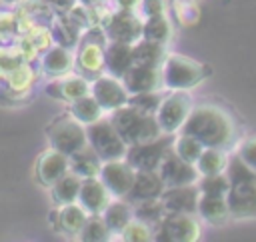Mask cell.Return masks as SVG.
Masks as SVG:
<instances>
[{
    "label": "cell",
    "instance_id": "cell-44",
    "mask_svg": "<svg viewBox=\"0 0 256 242\" xmlns=\"http://www.w3.org/2000/svg\"><path fill=\"white\" fill-rule=\"evenodd\" d=\"M44 2L56 10H66V12L76 4V0H44Z\"/></svg>",
    "mask_w": 256,
    "mask_h": 242
},
{
    "label": "cell",
    "instance_id": "cell-10",
    "mask_svg": "<svg viewBox=\"0 0 256 242\" xmlns=\"http://www.w3.org/2000/svg\"><path fill=\"white\" fill-rule=\"evenodd\" d=\"M172 142H174V134H160L154 140L128 146L124 160L134 170H158L160 162L172 148Z\"/></svg>",
    "mask_w": 256,
    "mask_h": 242
},
{
    "label": "cell",
    "instance_id": "cell-16",
    "mask_svg": "<svg viewBox=\"0 0 256 242\" xmlns=\"http://www.w3.org/2000/svg\"><path fill=\"white\" fill-rule=\"evenodd\" d=\"M120 80H122L124 88L128 90V94H138V92H148V90H162L160 68H152V66L132 64Z\"/></svg>",
    "mask_w": 256,
    "mask_h": 242
},
{
    "label": "cell",
    "instance_id": "cell-17",
    "mask_svg": "<svg viewBox=\"0 0 256 242\" xmlns=\"http://www.w3.org/2000/svg\"><path fill=\"white\" fill-rule=\"evenodd\" d=\"M112 194L108 192V188L102 184V180L98 176L92 178H82L80 184V192H78V204L88 212V214H102V210L110 204Z\"/></svg>",
    "mask_w": 256,
    "mask_h": 242
},
{
    "label": "cell",
    "instance_id": "cell-30",
    "mask_svg": "<svg viewBox=\"0 0 256 242\" xmlns=\"http://www.w3.org/2000/svg\"><path fill=\"white\" fill-rule=\"evenodd\" d=\"M228 150L224 148H204L200 158L196 160V170L200 176H210V174H220L226 170L228 164Z\"/></svg>",
    "mask_w": 256,
    "mask_h": 242
},
{
    "label": "cell",
    "instance_id": "cell-5",
    "mask_svg": "<svg viewBox=\"0 0 256 242\" xmlns=\"http://www.w3.org/2000/svg\"><path fill=\"white\" fill-rule=\"evenodd\" d=\"M108 38L102 28L90 26L82 36H80V48L74 58V66L80 76L86 80H94L100 74H104V46Z\"/></svg>",
    "mask_w": 256,
    "mask_h": 242
},
{
    "label": "cell",
    "instance_id": "cell-19",
    "mask_svg": "<svg viewBox=\"0 0 256 242\" xmlns=\"http://www.w3.org/2000/svg\"><path fill=\"white\" fill-rule=\"evenodd\" d=\"M68 172V156L54 150V148H46L38 162H36V178L42 186L50 188L56 180H60L64 174Z\"/></svg>",
    "mask_w": 256,
    "mask_h": 242
},
{
    "label": "cell",
    "instance_id": "cell-8",
    "mask_svg": "<svg viewBox=\"0 0 256 242\" xmlns=\"http://www.w3.org/2000/svg\"><path fill=\"white\" fill-rule=\"evenodd\" d=\"M194 102L188 90H168L156 110V120L162 134H178L184 126Z\"/></svg>",
    "mask_w": 256,
    "mask_h": 242
},
{
    "label": "cell",
    "instance_id": "cell-24",
    "mask_svg": "<svg viewBox=\"0 0 256 242\" xmlns=\"http://www.w3.org/2000/svg\"><path fill=\"white\" fill-rule=\"evenodd\" d=\"M40 66H42V72H44L46 76L58 78V76L68 74V72L74 68V56H72V52H70L66 46L52 44V46L42 54Z\"/></svg>",
    "mask_w": 256,
    "mask_h": 242
},
{
    "label": "cell",
    "instance_id": "cell-13",
    "mask_svg": "<svg viewBox=\"0 0 256 242\" xmlns=\"http://www.w3.org/2000/svg\"><path fill=\"white\" fill-rule=\"evenodd\" d=\"M90 94L102 106L104 112H112L124 104H128V90L124 88L120 78L110 74H100L90 82Z\"/></svg>",
    "mask_w": 256,
    "mask_h": 242
},
{
    "label": "cell",
    "instance_id": "cell-40",
    "mask_svg": "<svg viewBox=\"0 0 256 242\" xmlns=\"http://www.w3.org/2000/svg\"><path fill=\"white\" fill-rule=\"evenodd\" d=\"M196 184H198V190L202 194H222V196H226V192L230 188L226 172L210 174V176H200Z\"/></svg>",
    "mask_w": 256,
    "mask_h": 242
},
{
    "label": "cell",
    "instance_id": "cell-42",
    "mask_svg": "<svg viewBox=\"0 0 256 242\" xmlns=\"http://www.w3.org/2000/svg\"><path fill=\"white\" fill-rule=\"evenodd\" d=\"M18 38V28H16V14L14 12H0V40L8 44L12 38Z\"/></svg>",
    "mask_w": 256,
    "mask_h": 242
},
{
    "label": "cell",
    "instance_id": "cell-26",
    "mask_svg": "<svg viewBox=\"0 0 256 242\" xmlns=\"http://www.w3.org/2000/svg\"><path fill=\"white\" fill-rule=\"evenodd\" d=\"M132 54H134V64H142V66H152V68H160L164 58H166V46L140 38L138 42L132 44Z\"/></svg>",
    "mask_w": 256,
    "mask_h": 242
},
{
    "label": "cell",
    "instance_id": "cell-20",
    "mask_svg": "<svg viewBox=\"0 0 256 242\" xmlns=\"http://www.w3.org/2000/svg\"><path fill=\"white\" fill-rule=\"evenodd\" d=\"M164 188L166 186H164L158 170H136L134 184L128 190V194L124 196V200L130 202V204H136V202H142V200L160 198Z\"/></svg>",
    "mask_w": 256,
    "mask_h": 242
},
{
    "label": "cell",
    "instance_id": "cell-7",
    "mask_svg": "<svg viewBox=\"0 0 256 242\" xmlns=\"http://www.w3.org/2000/svg\"><path fill=\"white\" fill-rule=\"evenodd\" d=\"M86 136H88V146L98 154L102 162L122 160L126 156L128 144L120 138V134L116 132L110 120L100 118L92 124H86Z\"/></svg>",
    "mask_w": 256,
    "mask_h": 242
},
{
    "label": "cell",
    "instance_id": "cell-18",
    "mask_svg": "<svg viewBox=\"0 0 256 242\" xmlns=\"http://www.w3.org/2000/svg\"><path fill=\"white\" fill-rule=\"evenodd\" d=\"M46 94L56 98V100H64V102H72L80 96H86L90 94V82L80 76V74H64V76H58L54 78L52 82L46 84Z\"/></svg>",
    "mask_w": 256,
    "mask_h": 242
},
{
    "label": "cell",
    "instance_id": "cell-12",
    "mask_svg": "<svg viewBox=\"0 0 256 242\" xmlns=\"http://www.w3.org/2000/svg\"><path fill=\"white\" fill-rule=\"evenodd\" d=\"M134 176H136V170L124 158L102 162V168L98 172V178L108 188L112 198H124L134 184Z\"/></svg>",
    "mask_w": 256,
    "mask_h": 242
},
{
    "label": "cell",
    "instance_id": "cell-36",
    "mask_svg": "<svg viewBox=\"0 0 256 242\" xmlns=\"http://www.w3.org/2000/svg\"><path fill=\"white\" fill-rule=\"evenodd\" d=\"M172 12L180 26L190 28L200 20V6L196 0H172Z\"/></svg>",
    "mask_w": 256,
    "mask_h": 242
},
{
    "label": "cell",
    "instance_id": "cell-3",
    "mask_svg": "<svg viewBox=\"0 0 256 242\" xmlns=\"http://www.w3.org/2000/svg\"><path fill=\"white\" fill-rule=\"evenodd\" d=\"M108 120L112 122V126L116 128V132L128 146L154 140L162 134L154 114H146L130 104H124V106L112 110Z\"/></svg>",
    "mask_w": 256,
    "mask_h": 242
},
{
    "label": "cell",
    "instance_id": "cell-35",
    "mask_svg": "<svg viewBox=\"0 0 256 242\" xmlns=\"http://www.w3.org/2000/svg\"><path fill=\"white\" fill-rule=\"evenodd\" d=\"M110 234L112 232L108 230L102 214H90L88 220H86V224L82 226L78 238L84 240V242H104V240L110 238Z\"/></svg>",
    "mask_w": 256,
    "mask_h": 242
},
{
    "label": "cell",
    "instance_id": "cell-41",
    "mask_svg": "<svg viewBox=\"0 0 256 242\" xmlns=\"http://www.w3.org/2000/svg\"><path fill=\"white\" fill-rule=\"evenodd\" d=\"M236 156L246 166L256 170V136H250V138H244L242 142H238L236 144Z\"/></svg>",
    "mask_w": 256,
    "mask_h": 242
},
{
    "label": "cell",
    "instance_id": "cell-14",
    "mask_svg": "<svg viewBox=\"0 0 256 242\" xmlns=\"http://www.w3.org/2000/svg\"><path fill=\"white\" fill-rule=\"evenodd\" d=\"M158 174L164 182L166 188L170 186H186V184H196L200 178V172L196 170L194 164L182 160L172 148L164 156V160L158 166Z\"/></svg>",
    "mask_w": 256,
    "mask_h": 242
},
{
    "label": "cell",
    "instance_id": "cell-38",
    "mask_svg": "<svg viewBox=\"0 0 256 242\" xmlns=\"http://www.w3.org/2000/svg\"><path fill=\"white\" fill-rule=\"evenodd\" d=\"M22 62H28L22 52L16 48H10V46H0V82H4L12 70H16Z\"/></svg>",
    "mask_w": 256,
    "mask_h": 242
},
{
    "label": "cell",
    "instance_id": "cell-32",
    "mask_svg": "<svg viewBox=\"0 0 256 242\" xmlns=\"http://www.w3.org/2000/svg\"><path fill=\"white\" fill-rule=\"evenodd\" d=\"M132 214L136 220L148 224L154 230L162 222V218L166 216V208H164L160 198H150V200H142V202L132 204Z\"/></svg>",
    "mask_w": 256,
    "mask_h": 242
},
{
    "label": "cell",
    "instance_id": "cell-6",
    "mask_svg": "<svg viewBox=\"0 0 256 242\" xmlns=\"http://www.w3.org/2000/svg\"><path fill=\"white\" fill-rule=\"evenodd\" d=\"M48 144L50 148L70 156L84 146H88V136H86V126L78 122L72 114H64L56 118L48 128H46Z\"/></svg>",
    "mask_w": 256,
    "mask_h": 242
},
{
    "label": "cell",
    "instance_id": "cell-37",
    "mask_svg": "<svg viewBox=\"0 0 256 242\" xmlns=\"http://www.w3.org/2000/svg\"><path fill=\"white\" fill-rule=\"evenodd\" d=\"M166 92L162 90H148V92H138V94H128V104L146 112V114H156L162 98Z\"/></svg>",
    "mask_w": 256,
    "mask_h": 242
},
{
    "label": "cell",
    "instance_id": "cell-23",
    "mask_svg": "<svg viewBox=\"0 0 256 242\" xmlns=\"http://www.w3.org/2000/svg\"><path fill=\"white\" fill-rule=\"evenodd\" d=\"M88 212L78 204V202H70V204H62L58 206L56 214H54V228L60 234H68V236H78L82 226L88 220Z\"/></svg>",
    "mask_w": 256,
    "mask_h": 242
},
{
    "label": "cell",
    "instance_id": "cell-43",
    "mask_svg": "<svg viewBox=\"0 0 256 242\" xmlns=\"http://www.w3.org/2000/svg\"><path fill=\"white\" fill-rule=\"evenodd\" d=\"M136 10H138L142 20L152 18V16H160V14H166V2L164 0H140Z\"/></svg>",
    "mask_w": 256,
    "mask_h": 242
},
{
    "label": "cell",
    "instance_id": "cell-25",
    "mask_svg": "<svg viewBox=\"0 0 256 242\" xmlns=\"http://www.w3.org/2000/svg\"><path fill=\"white\" fill-rule=\"evenodd\" d=\"M100 168H102V160L98 158V154L90 146H84L82 150H78V152L68 156V170L74 172L80 178L98 176Z\"/></svg>",
    "mask_w": 256,
    "mask_h": 242
},
{
    "label": "cell",
    "instance_id": "cell-21",
    "mask_svg": "<svg viewBox=\"0 0 256 242\" xmlns=\"http://www.w3.org/2000/svg\"><path fill=\"white\" fill-rule=\"evenodd\" d=\"M196 216H200L210 226H224L232 220L226 196H222V194H202L200 192Z\"/></svg>",
    "mask_w": 256,
    "mask_h": 242
},
{
    "label": "cell",
    "instance_id": "cell-2",
    "mask_svg": "<svg viewBox=\"0 0 256 242\" xmlns=\"http://www.w3.org/2000/svg\"><path fill=\"white\" fill-rule=\"evenodd\" d=\"M226 176L230 188L226 192V202L230 208L232 220H248L256 218V170L246 166L236 152L228 156Z\"/></svg>",
    "mask_w": 256,
    "mask_h": 242
},
{
    "label": "cell",
    "instance_id": "cell-34",
    "mask_svg": "<svg viewBox=\"0 0 256 242\" xmlns=\"http://www.w3.org/2000/svg\"><path fill=\"white\" fill-rule=\"evenodd\" d=\"M172 150L186 162L190 164H196V160L200 158L202 150H204V144L200 140H196L194 136L190 134H184V132H178L174 134V142H172Z\"/></svg>",
    "mask_w": 256,
    "mask_h": 242
},
{
    "label": "cell",
    "instance_id": "cell-15",
    "mask_svg": "<svg viewBox=\"0 0 256 242\" xmlns=\"http://www.w3.org/2000/svg\"><path fill=\"white\" fill-rule=\"evenodd\" d=\"M198 198H200L198 184L170 186V188H164V192L160 194V200L166 212H184V214H196Z\"/></svg>",
    "mask_w": 256,
    "mask_h": 242
},
{
    "label": "cell",
    "instance_id": "cell-9",
    "mask_svg": "<svg viewBox=\"0 0 256 242\" xmlns=\"http://www.w3.org/2000/svg\"><path fill=\"white\" fill-rule=\"evenodd\" d=\"M202 234L196 214L166 212L162 222L154 228V240L160 242H196Z\"/></svg>",
    "mask_w": 256,
    "mask_h": 242
},
{
    "label": "cell",
    "instance_id": "cell-11",
    "mask_svg": "<svg viewBox=\"0 0 256 242\" xmlns=\"http://www.w3.org/2000/svg\"><path fill=\"white\" fill-rule=\"evenodd\" d=\"M142 24L144 20L140 14H134V10H118L106 18L102 30L110 42L134 44L142 38Z\"/></svg>",
    "mask_w": 256,
    "mask_h": 242
},
{
    "label": "cell",
    "instance_id": "cell-4",
    "mask_svg": "<svg viewBox=\"0 0 256 242\" xmlns=\"http://www.w3.org/2000/svg\"><path fill=\"white\" fill-rule=\"evenodd\" d=\"M160 74L164 90H192L210 76V68L184 54H166Z\"/></svg>",
    "mask_w": 256,
    "mask_h": 242
},
{
    "label": "cell",
    "instance_id": "cell-46",
    "mask_svg": "<svg viewBox=\"0 0 256 242\" xmlns=\"http://www.w3.org/2000/svg\"><path fill=\"white\" fill-rule=\"evenodd\" d=\"M0 2H2V4H18L20 0H0Z\"/></svg>",
    "mask_w": 256,
    "mask_h": 242
},
{
    "label": "cell",
    "instance_id": "cell-1",
    "mask_svg": "<svg viewBox=\"0 0 256 242\" xmlns=\"http://www.w3.org/2000/svg\"><path fill=\"white\" fill-rule=\"evenodd\" d=\"M180 132L194 136L204 144V148L230 150L238 144V132L232 114L216 104L192 106Z\"/></svg>",
    "mask_w": 256,
    "mask_h": 242
},
{
    "label": "cell",
    "instance_id": "cell-45",
    "mask_svg": "<svg viewBox=\"0 0 256 242\" xmlns=\"http://www.w3.org/2000/svg\"><path fill=\"white\" fill-rule=\"evenodd\" d=\"M114 2H116L118 10H136L140 4V0H114Z\"/></svg>",
    "mask_w": 256,
    "mask_h": 242
},
{
    "label": "cell",
    "instance_id": "cell-33",
    "mask_svg": "<svg viewBox=\"0 0 256 242\" xmlns=\"http://www.w3.org/2000/svg\"><path fill=\"white\" fill-rule=\"evenodd\" d=\"M142 38L166 46V44L170 42V38H172V24H170L168 16H166V14H160V16L144 18V24H142Z\"/></svg>",
    "mask_w": 256,
    "mask_h": 242
},
{
    "label": "cell",
    "instance_id": "cell-29",
    "mask_svg": "<svg viewBox=\"0 0 256 242\" xmlns=\"http://www.w3.org/2000/svg\"><path fill=\"white\" fill-rule=\"evenodd\" d=\"M80 184H82V178L68 170L60 180H56V182L50 186L52 200H54L58 206L76 202V200H78V192H80Z\"/></svg>",
    "mask_w": 256,
    "mask_h": 242
},
{
    "label": "cell",
    "instance_id": "cell-31",
    "mask_svg": "<svg viewBox=\"0 0 256 242\" xmlns=\"http://www.w3.org/2000/svg\"><path fill=\"white\" fill-rule=\"evenodd\" d=\"M68 114H72L78 122H82L86 126V124H92V122L100 120L102 114H104V110L96 102V98L92 94H86V96H80V98H76V100L70 102Z\"/></svg>",
    "mask_w": 256,
    "mask_h": 242
},
{
    "label": "cell",
    "instance_id": "cell-22",
    "mask_svg": "<svg viewBox=\"0 0 256 242\" xmlns=\"http://www.w3.org/2000/svg\"><path fill=\"white\" fill-rule=\"evenodd\" d=\"M134 64L132 44L126 42H110L104 46V70L114 78H122L124 72Z\"/></svg>",
    "mask_w": 256,
    "mask_h": 242
},
{
    "label": "cell",
    "instance_id": "cell-39",
    "mask_svg": "<svg viewBox=\"0 0 256 242\" xmlns=\"http://www.w3.org/2000/svg\"><path fill=\"white\" fill-rule=\"evenodd\" d=\"M120 238L124 242H148V240H154V230L148 224L132 218L120 232Z\"/></svg>",
    "mask_w": 256,
    "mask_h": 242
},
{
    "label": "cell",
    "instance_id": "cell-27",
    "mask_svg": "<svg viewBox=\"0 0 256 242\" xmlns=\"http://www.w3.org/2000/svg\"><path fill=\"white\" fill-rule=\"evenodd\" d=\"M102 218H104V222H106V226L112 234H120L124 230V226L134 218L132 204L126 202L124 198L110 200V204L102 210Z\"/></svg>",
    "mask_w": 256,
    "mask_h": 242
},
{
    "label": "cell",
    "instance_id": "cell-28",
    "mask_svg": "<svg viewBox=\"0 0 256 242\" xmlns=\"http://www.w3.org/2000/svg\"><path fill=\"white\" fill-rule=\"evenodd\" d=\"M34 80H36V70H34L32 62H22L16 70L10 72V76H8L4 82L8 84V94H10V98H16V100H18L22 94H26V92L32 88Z\"/></svg>",
    "mask_w": 256,
    "mask_h": 242
}]
</instances>
